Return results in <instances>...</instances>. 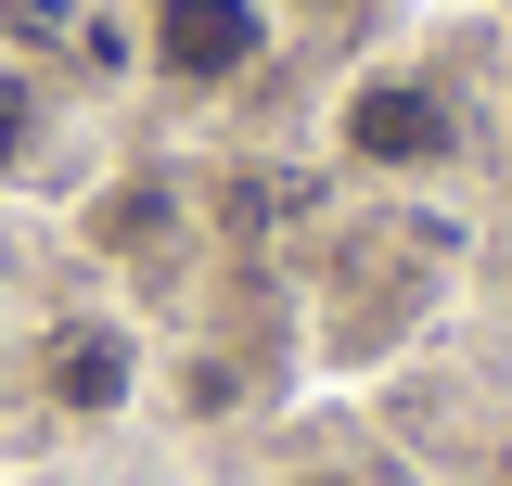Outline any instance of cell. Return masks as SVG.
<instances>
[{
    "mask_svg": "<svg viewBox=\"0 0 512 486\" xmlns=\"http://www.w3.org/2000/svg\"><path fill=\"white\" fill-rule=\"evenodd\" d=\"M39 397H52L64 423H116L128 397H141V333H128L116 307H64L52 333H39Z\"/></svg>",
    "mask_w": 512,
    "mask_h": 486,
    "instance_id": "obj_3",
    "label": "cell"
},
{
    "mask_svg": "<svg viewBox=\"0 0 512 486\" xmlns=\"http://www.w3.org/2000/svg\"><path fill=\"white\" fill-rule=\"evenodd\" d=\"M282 486H372V474H359V461H295Z\"/></svg>",
    "mask_w": 512,
    "mask_h": 486,
    "instance_id": "obj_6",
    "label": "cell"
},
{
    "mask_svg": "<svg viewBox=\"0 0 512 486\" xmlns=\"http://www.w3.org/2000/svg\"><path fill=\"white\" fill-rule=\"evenodd\" d=\"M0 26H26V39H52V26H64V0H0Z\"/></svg>",
    "mask_w": 512,
    "mask_h": 486,
    "instance_id": "obj_5",
    "label": "cell"
},
{
    "mask_svg": "<svg viewBox=\"0 0 512 486\" xmlns=\"http://www.w3.org/2000/svg\"><path fill=\"white\" fill-rule=\"evenodd\" d=\"M39 128H52L39 77H0V167H26V154H39Z\"/></svg>",
    "mask_w": 512,
    "mask_h": 486,
    "instance_id": "obj_4",
    "label": "cell"
},
{
    "mask_svg": "<svg viewBox=\"0 0 512 486\" xmlns=\"http://www.w3.org/2000/svg\"><path fill=\"white\" fill-rule=\"evenodd\" d=\"M461 103H448L423 64H372V77H346V103H333V154L359 167V180H448L461 167Z\"/></svg>",
    "mask_w": 512,
    "mask_h": 486,
    "instance_id": "obj_1",
    "label": "cell"
},
{
    "mask_svg": "<svg viewBox=\"0 0 512 486\" xmlns=\"http://www.w3.org/2000/svg\"><path fill=\"white\" fill-rule=\"evenodd\" d=\"M269 0H154L141 13V64L180 90V103H218V90H244L256 64H269Z\"/></svg>",
    "mask_w": 512,
    "mask_h": 486,
    "instance_id": "obj_2",
    "label": "cell"
}]
</instances>
